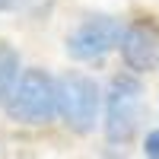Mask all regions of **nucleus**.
<instances>
[{
    "label": "nucleus",
    "instance_id": "obj_2",
    "mask_svg": "<svg viewBox=\"0 0 159 159\" xmlns=\"http://www.w3.org/2000/svg\"><path fill=\"white\" fill-rule=\"evenodd\" d=\"M99 83L83 73H64L57 80V118L76 134H89L99 121Z\"/></svg>",
    "mask_w": 159,
    "mask_h": 159
},
{
    "label": "nucleus",
    "instance_id": "obj_3",
    "mask_svg": "<svg viewBox=\"0 0 159 159\" xmlns=\"http://www.w3.org/2000/svg\"><path fill=\"white\" fill-rule=\"evenodd\" d=\"M140 111H143V86L137 76H115L111 92H108V105H105V137L108 143H127L137 134L140 124Z\"/></svg>",
    "mask_w": 159,
    "mask_h": 159
},
{
    "label": "nucleus",
    "instance_id": "obj_1",
    "mask_svg": "<svg viewBox=\"0 0 159 159\" xmlns=\"http://www.w3.org/2000/svg\"><path fill=\"white\" fill-rule=\"evenodd\" d=\"M7 111L19 124H48L57 118V80L42 67L22 70L7 96Z\"/></svg>",
    "mask_w": 159,
    "mask_h": 159
},
{
    "label": "nucleus",
    "instance_id": "obj_7",
    "mask_svg": "<svg viewBox=\"0 0 159 159\" xmlns=\"http://www.w3.org/2000/svg\"><path fill=\"white\" fill-rule=\"evenodd\" d=\"M143 153H147V159H159V130H150V134H147Z\"/></svg>",
    "mask_w": 159,
    "mask_h": 159
},
{
    "label": "nucleus",
    "instance_id": "obj_8",
    "mask_svg": "<svg viewBox=\"0 0 159 159\" xmlns=\"http://www.w3.org/2000/svg\"><path fill=\"white\" fill-rule=\"evenodd\" d=\"M25 3H29V0H0V13H16Z\"/></svg>",
    "mask_w": 159,
    "mask_h": 159
},
{
    "label": "nucleus",
    "instance_id": "obj_4",
    "mask_svg": "<svg viewBox=\"0 0 159 159\" xmlns=\"http://www.w3.org/2000/svg\"><path fill=\"white\" fill-rule=\"evenodd\" d=\"M121 22L115 16H86L67 35V54L73 61H99L121 45Z\"/></svg>",
    "mask_w": 159,
    "mask_h": 159
},
{
    "label": "nucleus",
    "instance_id": "obj_6",
    "mask_svg": "<svg viewBox=\"0 0 159 159\" xmlns=\"http://www.w3.org/2000/svg\"><path fill=\"white\" fill-rule=\"evenodd\" d=\"M19 54H16V48L7 45L3 38H0V99H7L10 96V89L13 83L19 80Z\"/></svg>",
    "mask_w": 159,
    "mask_h": 159
},
{
    "label": "nucleus",
    "instance_id": "obj_5",
    "mask_svg": "<svg viewBox=\"0 0 159 159\" xmlns=\"http://www.w3.org/2000/svg\"><path fill=\"white\" fill-rule=\"evenodd\" d=\"M121 57L134 73L156 70L159 64V32L150 22H130L121 32Z\"/></svg>",
    "mask_w": 159,
    "mask_h": 159
},
{
    "label": "nucleus",
    "instance_id": "obj_9",
    "mask_svg": "<svg viewBox=\"0 0 159 159\" xmlns=\"http://www.w3.org/2000/svg\"><path fill=\"white\" fill-rule=\"evenodd\" d=\"M102 159H127V156H124V153H115V150H111V153H105Z\"/></svg>",
    "mask_w": 159,
    "mask_h": 159
}]
</instances>
